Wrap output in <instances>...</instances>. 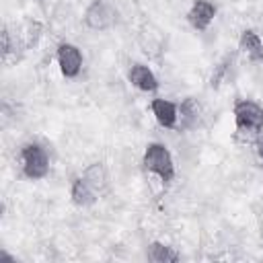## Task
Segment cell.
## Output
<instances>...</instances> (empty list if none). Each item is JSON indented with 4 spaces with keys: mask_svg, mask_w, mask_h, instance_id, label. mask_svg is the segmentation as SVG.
<instances>
[{
    "mask_svg": "<svg viewBox=\"0 0 263 263\" xmlns=\"http://www.w3.org/2000/svg\"><path fill=\"white\" fill-rule=\"evenodd\" d=\"M150 107H152V113H154L156 121L162 127H175L177 125L179 111H177V105L175 103H171L166 99H154Z\"/></svg>",
    "mask_w": 263,
    "mask_h": 263,
    "instance_id": "obj_8",
    "label": "cell"
},
{
    "mask_svg": "<svg viewBox=\"0 0 263 263\" xmlns=\"http://www.w3.org/2000/svg\"><path fill=\"white\" fill-rule=\"evenodd\" d=\"M234 121L240 132H259L263 127V107L255 101H238L234 105Z\"/></svg>",
    "mask_w": 263,
    "mask_h": 263,
    "instance_id": "obj_4",
    "label": "cell"
},
{
    "mask_svg": "<svg viewBox=\"0 0 263 263\" xmlns=\"http://www.w3.org/2000/svg\"><path fill=\"white\" fill-rule=\"evenodd\" d=\"M84 21L95 31H107L115 25L117 10L109 0H95L84 12Z\"/></svg>",
    "mask_w": 263,
    "mask_h": 263,
    "instance_id": "obj_2",
    "label": "cell"
},
{
    "mask_svg": "<svg viewBox=\"0 0 263 263\" xmlns=\"http://www.w3.org/2000/svg\"><path fill=\"white\" fill-rule=\"evenodd\" d=\"M58 64H60V70L66 78H74L78 76L80 68H82V53L76 45L72 43H62L58 47Z\"/></svg>",
    "mask_w": 263,
    "mask_h": 263,
    "instance_id": "obj_5",
    "label": "cell"
},
{
    "mask_svg": "<svg viewBox=\"0 0 263 263\" xmlns=\"http://www.w3.org/2000/svg\"><path fill=\"white\" fill-rule=\"evenodd\" d=\"M82 179H84L97 193H101L103 187L107 185V171H105L103 162H95V164H90V166L82 173Z\"/></svg>",
    "mask_w": 263,
    "mask_h": 263,
    "instance_id": "obj_11",
    "label": "cell"
},
{
    "mask_svg": "<svg viewBox=\"0 0 263 263\" xmlns=\"http://www.w3.org/2000/svg\"><path fill=\"white\" fill-rule=\"evenodd\" d=\"M257 152H259V158L263 160V134H261L259 140H257Z\"/></svg>",
    "mask_w": 263,
    "mask_h": 263,
    "instance_id": "obj_13",
    "label": "cell"
},
{
    "mask_svg": "<svg viewBox=\"0 0 263 263\" xmlns=\"http://www.w3.org/2000/svg\"><path fill=\"white\" fill-rule=\"evenodd\" d=\"M150 259L156 263H173V261H179V253L168 245L152 242L150 245Z\"/></svg>",
    "mask_w": 263,
    "mask_h": 263,
    "instance_id": "obj_12",
    "label": "cell"
},
{
    "mask_svg": "<svg viewBox=\"0 0 263 263\" xmlns=\"http://www.w3.org/2000/svg\"><path fill=\"white\" fill-rule=\"evenodd\" d=\"M21 160H23V173L29 179H43L49 171V158L45 150L37 144L25 146L21 152Z\"/></svg>",
    "mask_w": 263,
    "mask_h": 263,
    "instance_id": "obj_3",
    "label": "cell"
},
{
    "mask_svg": "<svg viewBox=\"0 0 263 263\" xmlns=\"http://www.w3.org/2000/svg\"><path fill=\"white\" fill-rule=\"evenodd\" d=\"M238 45L247 53V58H251L253 62H261L263 60V41L259 39V35L255 31H251V29L242 31Z\"/></svg>",
    "mask_w": 263,
    "mask_h": 263,
    "instance_id": "obj_9",
    "label": "cell"
},
{
    "mask_svg": "<svg viewBox=\"0 0 263 263\" xmlns=\"http://www.w3.org/2000/svg\"><path fill=\"white\" fill-rule=\"evenodd\" d=\"M129 82L136 88L144 90V92H152V90L158 88V80H156L154 72L148 66H144V64H134L132 66V70H129Z\"/></svg>",
    "mask_w": 263,
    "mask_h": 263,
    "instance_id": "obj_7",
    "label": "cell"
},
{
    "mask_svg": "<svg viewBox=\"0 0 263 263\" xmlns=\"http://www.w3.org/2000/svg\"><path fill=\"white\" fill-rule=\"evenodd\" d=\"M97 195H99V193H97L82 177H78V179L72 183V199H74L76 205H90V203L97 201Z\"/></svg>",
    "mask_w": 263,
    "mask_h": 263,
    "instance_id": "obj_10",
    "label": "cell"
},
{
    "mask_svg": "<svg viewBox=\"0 0 263 263\" xmlns=\"http://www.w3.org/2000/svg\"><path fill=\"white\" fill-rule=\"evenodd\" d=\"M144 168L158 175L164 183L173 181L175 177V162H173V156L168 152L166 146L162 144H148L146 146V152H144Z\"/></svg>",
    "mask_w": 263,
    "mask_h": 263,
    "instance_id": "obj_1",
    "label": "cell"
},
{
    "mask_svg": "<svg viewBox=\"0 0 263 263\" xmlns=\"http://www.w3.org/2000/svg\"><path fill=\"white\" fill-rule=\"evenodd\" d=\"M214 16H216V6L208 0H195L193 6L187 12V18H189L191 27L197 29V31H205L210 27V23L214 21Z\"/></svg>",
    "mask_w": 263,
    "mask_h": 263,
    "instance_id": "obj_6",
    "label": "cell"
}]
</instances>
